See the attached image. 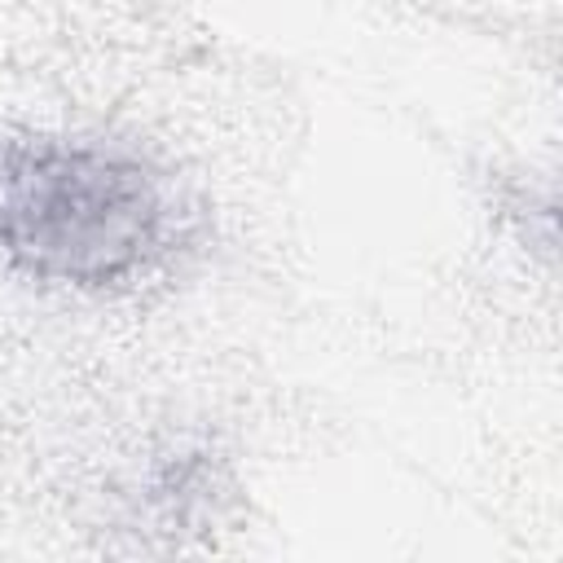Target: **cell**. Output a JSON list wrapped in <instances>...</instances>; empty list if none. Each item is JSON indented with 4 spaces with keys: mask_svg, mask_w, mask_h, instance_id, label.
Instances as JSON below:
<instances>
[{
    "mask_svg": "<svg viewBox=\"0 0 563 563\" xmlns=\"http://www.w3.org/2000/svg\"><path fill=\"white\" fill-rule=\"evenodd\" d=\"M176 180L145 154L84 136L0 132V264L26 282L114 295L185 242Z\"/></svg>",
    "mask_w": 563,
    "mask_h": 563,
    "instance_id": "1",
    "label": "cell"
},
{
    "mask_svg": "<svg viewBox=\"0 0 563 563\" xmlns=\"http://www.w3.org/2000/svg\"><path fill=\"white\" fill-rule=\"evenodd\" d=\"M229 475L207 444L176 440L158 449L132 479V519L163 537L202 532L220 519Z\"/></svg>",
    "mask_w": 563,
    "mask_h": 563,
    "instance_id": "2",
    "label": "cell"
}]
</instances>
